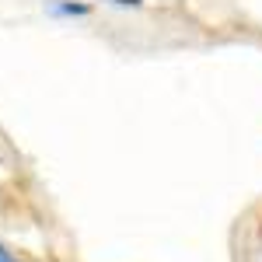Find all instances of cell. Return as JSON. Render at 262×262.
I'll return each instance as SVG.
<instances>
[{"label":"cell","mask_w":262,"mask_h":262,"mask_svg":"<svg viewBox=\"0 0 262 262\" xmlns=\"http://www.w3.org/2000/svg\"><path fill=\"white\" fill-rule=\"evenodd\" d=\"M88 11H91L88 4H60L56 7V14H88Z\"/></svg>","instance_id":"6da1fadb"},{"label":"cell","mask_w":262,"mask_h":262,"mask_svg":"<svg viewBox=\"0 0 262 262\" xmlns=\"http://www.w3.org/2000/svg\"><path fill=\"white\" fill-rule=\"evenodd\" d=\"M108 4H119V7H137V4H143V0H108Z\"/></svg>","instance_id":"3957f363"},{"label":"cell","mask_w":262,"mask_h":262,"mask_svg":"<svg viewBox=\"0 0 262 262\" xmlns=\"http://www.w3.org/2000/svg\"><path fill=\"white\" fill-rule=\"evenodd\" d=\"M0 262H21V259H14V255H11V252H7V248L0 245Z\"/></svg>","instance_id":"7a4b0ae2"}]
</instances>
